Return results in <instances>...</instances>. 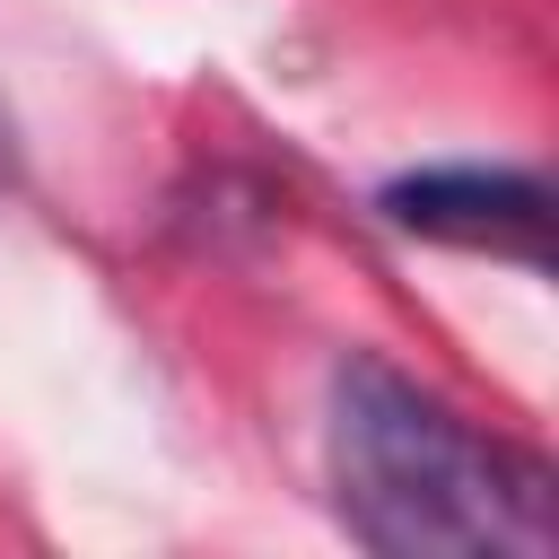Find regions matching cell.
Listing matches in <instances>:
<instances>
[{"instance_id":"6da1fadb","label":"cell","mask_w":559,"mask_h":559,"mask_svg":"<svg viewBox=\"0 0 559 559\" xmlns=\"http://www.w3.org/2000/svg\"><path fill=\"white\" fill-rule=\"evenodd\" d=\"M323 472L349 542L376 559H550V463L472 428L384 358L332 367Z\"/></svg>"},{"instance_id":"7a4b0ae2","label":"cell","mask_w":559,"mask_h":559,"mask_svg":"<svg viewBox=\"0 0 559 559\" xmlns=\"http://www.w3.org/2000/svg\"><path fill=\"white\" fill-rule=\"evenodd\" d=\"M376 210L419 236V245H454V253H489V262H550V192L515 166H428L376 192Z\"/></svg>"}]
</instances>
